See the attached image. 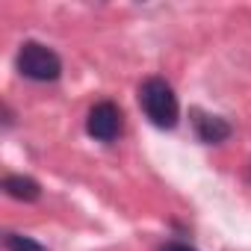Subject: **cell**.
Returning <instances> with one entry per match:
<instances>
[{
  "instance_id": "1",
  "label": "cell",
  "mask_w": 251,
  "mask_h": 251,
  "mask_svg": "<svg viewBox=\"0 0 251 251\" xmlns=\"http://www.w3.org/2000/svg\"><path fill=\"white\" fill-rule=\"evenodd\" d=\"M139 103L145 115L151 118V124H157V127H175L177 124V115H180L177 95L163 77H148L139 86Z\"/></svg>"
},
{
  "instance_id": "2",
  "label": "cell",
  "mask_w": 251,
  "mask_h": 251,
  "mask_svg": "<svg viewBox=\"0 0 251 251\" xmlns=\"http://www.w3.org/2000/svg\"><path fill=\"white\" fill-rule=\"evenodd\" d=\"M18 71L24 77H30V80L48 83V80H56L62 74V62H59V56L48 45L24 42L21 50H18Z\"/></svg>"
},
{
  "instance_id": "3",
  "label": "cell",
  "mask_w": 251,
  "mask_h": 251,
  "mask_svg": "<svg viewBox=\"0 0 251 251\" xmlns=\"http://www.w3.org/2000/svg\"><path fill=\"white\" fill-rule=\"evenodd\" d=\"M86 130L89 136H95L98 142H112L121 133V109L112 100H100L89 109L86 118Z\"/></svg>"
},
{
  "instance_id": "4",
  "label": "cell",
  "mask_w": 251,
  "mask_h": 251,
  "mask_svg": "<svg viewBox=\"0 0 251 251\" xmlns=\"http://www.w3.org/2000/svg\"><path fill=\"white\" fill-rule=\"evenodd\" d=\"M192 124H195L198 139L207 142V145H219V142H225L230 136V124L222 115H210V112L192 109Z\"/></svg>"
},
{
  "instance_id": "5",
  "label": "cell",
  "mask_w": 251,
  "mask_h": 251,
  "mask_svg": "<svg viewBox=\"0 0 251 251\" xmlns=\"http://www.w3.org/2000/svg\"><path fill=\"white\" fill-rule=\"evenodd\" d=\"M3 189H6V195H12L18 201H36L42 195V186L33 177H24V175H9L3 180Z\"/></svg>"
},
{
  "instance_id": "6",
  "label": "cell",
  "mask_w": 251,
  "mask_h": 251,
  "mask_svg": "<svg viewBox=\"0 0 251 251\" xmlns=\"http://www.w3.org/2000/svg\"><path fill=\"white\" fill-rule=\"evenodd\" d=\"M6 248L9 251H48L45 245H39L36 239H30V236H21V233H6Z\"/></svg>"
},
{
  "instance_id": "7",
  "label": "cell",
  "mask_w": 251,
  "mask_h": 251,
  "mask_svg": "<svg viewBox=\"0 0 251 251\" xmlns=\"http://www.w3.org/2000/svg\"><path fill=\"white\" fill-rule=\"evenodd\" d=\"M163 251H198V248H192V245H186V242H169Z\"/></svg>"
}]
</instances>
